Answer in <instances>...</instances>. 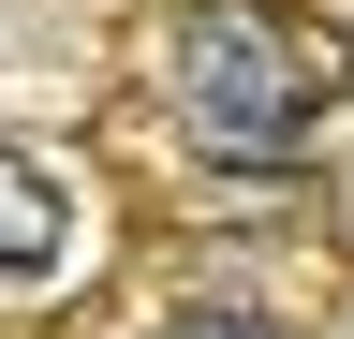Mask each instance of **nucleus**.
Returning <instances> with one entry per match:
<instances>
[{
    "label": "nucleus",
    "mask_w": 354,
    "mask_h": 339,
    "mask_svg": "<svg viewBox=\"0 0 354 339\" xmlns=\"http://www.w3.org/2000/svg\"><path fill=\"white\" fill-rule=\"evenodd\" d=\"M162 74H177V118H192L221 162H295L310 104L339 89V59L310 45L295 15H266V0H192L177 45H162Z\"/></svg>",
    "instance_id": "1"
},
{
    "label": "nucleus",
    "mask_w": 354,
    "mask_h": 339,
    "mask_svg": "<svg viewBox=\"0 0 354 339\" xmlns=\"http://www.w3.org/2000/svg\"><path fill=\"white\" fill-rule=\"evenodd\" d=\"M177 339H281V325H266V310H192Z\"/></svg>",
    "instance_id": "3"
},
{
    "label": "nucleus",
    "mask_w": 354,
    "mask_h": 339,
    "mask_svg": "<svg viewBox=\"0 0 354 339\" xmlns=\"http://www.w3.org/2000/svg\"><path fill=\"white\" fill-rule=\"evenodd\" d=\"M59 266V177L0 148V280H44Z\"/></svg>",
    "instance_id": "2"
}]
</instances>
